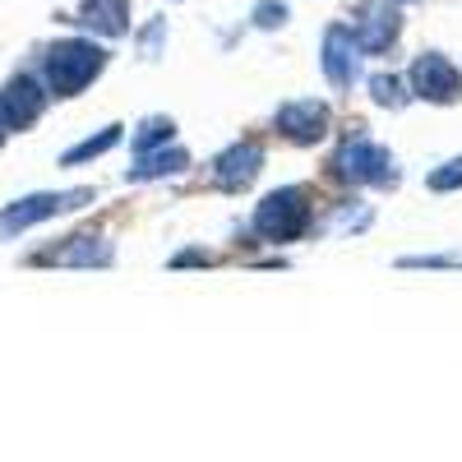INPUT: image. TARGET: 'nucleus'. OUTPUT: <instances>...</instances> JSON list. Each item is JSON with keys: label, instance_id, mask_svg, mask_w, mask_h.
<instances>
[{"label": "nucleus", "instance_id": "4468645a", "mask_svg": "<svg viewBox=\"0 0 462 462\" xmlns=\"http://www.w3.org/2000/svg\"><path fill=\"white\" fill-rule=\"evenodd\" d=\"M116 143H125V125H121V121H111V125H102L97 134H88V139H79L74 148H65V152H60V167H88V162L106 158Z\"/></svg>", "mask_w": 462, "mask_h": 462}, {"label": "nucleus", "instance_id": "aec40b11", "mask_svg": "<svg viewBox=\"0 0 462 462\" xmlns=\"http://www.w3.org/2000/svg\"><path fill=\"white\" fill-rule=\"evenodd\" d=\"M287 19H291L287 0H254V10H250V28H259V32H278V28H287Z\"/></svg>", "mask_w": 462, "mask_h": 462}, {"label": "nucleus", "instance_id": "39448f33", "mask_svg": "<svg viewBox=\"0 0 462 462\" xmlns=\"http://www.w3.org/2000/svg\"><path fill=\"white\" fill-rule=\"evenodd\" d=\"M28 263L37 268H111L116 263V241L106 236V231H69V236L32 250Z\"/></svg>", "mask_w": 462, "mask_h": 462}, {"label": "nucleus", "instance_id": "9b49d317", "mask_svg": "<svg viewBox=\"0 0 462 462\" xmlns=\"http://www.w3.org/2000/svg\"><path fill=\"white\" fill-rule=\"evenodd\" d=\"M263 171V148L254 139H236L226 143L217 158L208 162V180L222 189V195H241V189H250Z\"/></svg>", "mask_w": 462, "mask_h": 462}, {"label": "nucleus", "instance_id": "6e6552de", "mask_svg": "<svg viewBox=\"0 0 462 462\" xmlns=\"http://www.w3.org/2000/svg\"><path fill=\"white\" fill-rule=\"evenodd\" d=\"M361 60H365V51L356 47V37H352V28H346V19L328 23L324 28V42H319V69H324V79H328L333 93H352L356 88Z\"/></svg>", "mask_w": 462, "mask_h": 462}, {"label": "nucleus", "instance_id": "423d86ee", "mask_svg": "<svg viewBox=\"0 0 462 462\" xmlns=\"http://www.w3.org/2000/svg\"><path fill=\"white\" fill-rule=\"evenodd\" d=\"M407 88L416 102H430V106H453L462 102V69L444 56V51H420L407 65Z\"/></svg>", "mask_w": 462, "mask_h": 462}, {"label": "nucleus", "instance_id": "2eb2a0df", "mask_svg": "<svg viewBox=\"0 0 462 462\" xmlns=\"http://www.w3.org/2000/svg\"><path fill=\"white\" fill-rule=\"evenodd\" d=\"M365 93H370V102L383 106V111H407V106L416 102L411 88H407V74H398V69L370 74V79H365Z\"/></svg>", "mask_w": 462, "mask_h": 462}, {"label": "nucleus", "instance_id": "f03ea898", "mask_svg": "<svg viewBox=\"0 0 462 462\" xmlns=\"http://www.w3.org/2000/svg\"><path fill=\"white\" fill-rule=\"evenodd\" d=\"M328 171H333V180L356 185V189H398L402 185V167L393 158V148H383L365 125L342 134V143L328 158Z\"/></svg>", "mask_w": 462, "mask_h": 462}, {"label": "nucleus", "instance_id": "7ed1b4c3", "mask_svg": "<svg viewBox=\"0 0 462 462\" xmlns=\"http://www.w3.org/2000/svg\"><path fill=\"white\" fill-rule=\"evenodd\" d=\"M315 226H319V213H315L310 185H278V189H268V195L254 204V213H250V231L259 236V245L305 241Z\"/></svg>", "mask_w": 462, "mask_h": 462}, {"label": "nucleus", "instance_id": "b1692460", "mask_svg": "<svg viewBox=\"0 0 462 462\" xmlns=\"http://www.w3.org/2000/svg\"><path fill=\"white\" fill-rule=\"evenodd\" d=\"M393 5H426V0H393Z\"/></svg>", "mask_w": 462, "mask_h": 462}, {"label": "nucleus", "instance_id": "6ab92c4d", "mask_svg": "<svg viewBox=\"0 0 462 462\" xmlns=\"http://www.w3.org/2000/svg\"><path fill=\"white\" fill-rule=\"evenodd\" d=\"M426 189H435V195H457L462 189V152H453V158H444L439 167L426 171Z\"/></svg>", "mask_w": 462, "mask_h": 462}, {"label": "nucleus", "instance_id": "1a4fd4ad", "mask_svg": "<svg viewBox=\"0 0 462 462\" xmlns=\"http://www.w3.org/2000/svg\"><path fill=\"white\" fill-rule=\"evenodd\" d=\"M47 102H51V88L42 84V74H32V69L10 74L5 88H0V116H5L10 134L14 130H32L47 116Z\"/></svg>", "mask_w": 462, "mask_h": 462}, {"label": "nucleus", "instance_id": "ddd939ff", "mask_svg": "<svg viewBox=\"0 0 462 462\" xmlns=\"http://www.w3.org/2000/svg\"><path fill=\"white\" fill-rule=\"evenodd\" d=\"M74 23L93 37H102V42H116V37L130 32V0H84Z\"/></svg>", "mask_w": 462, "mask_h": 462}, {"label": "nucleus", "instance_id": "f8f14e48", "mask_svg": "<svg viewBox=\"0 0 462 462\" xmlns=\"http://www.w3.org/2000/svg\"><path fill=\"white\" fill-rule=\"evenodd\" d=\"M189 167H195V158H189V148H180V143H167V148L139 152V158L130 162V171H125V180H130V185L171 180V176H180V171H189Z\"/></svg>", "mask_w": 462, "mask_h": 462}, {"label": "nucleus", "instance_id": "f257e3e1", "mask_svg": "<svg viewBox=\"0 0 462 462\" xmlns=\"http://www.w3.org/2000/svg\"><path fill=\"white\" fill-rule=\"evenodd\" d=\"M111 65V51L97 37H60V42L42 47V84L51 88V97H79L84 88H93Z\"/></svg>", "mask_w": 462, "mask_h": 462}, {"label": "nucleus", "instance_id": "9d476101", "mask_svg": "<svg viewBox=\"0 0 462 462\" xmlns=\"http://www.w3.org/2000/svg\"><path fill=\"white\" fill-rule=\"evenodd\" d=\"M273 130H278L287 143H296V148H315V143H324L328 130H333V111H328V102H319V97H291V102H282V106L273 111Z\"/></svg>", "mask_w": 462, "mask_h": 462}, {"label": "nucleus", "instance_id": "0eeeda50", "mask_svg": "<svg viewBox=\"0 0 462 462\" xmlns=\"http://www.w3.org/2000/svg\"><path fill=\"white\" fill-rule=\"evenodd\" d=\"M346 28H352L356 47L365 56H383L402 37V5H393V0H361L352 10V19H346Z\"/></svg>", "mask_w": 462, "mask_h": 462}, {"label": "nucleus", "instance_id": "f3484780", "mask_svg": "<svg viewBox=\"0 0 462 462\" xmlns=\"http://www.w3.org/2000/svg\"><path fill=\"white\" fill-rule=\"evenodd\" d=\"M398 268L407 273H462V254L453 250H435V254H402Z\"/></svg>", "mask_w": 462, "mask_h": 462}, {"label": "nucleus", "instance_id": "5701e85b", "mask_svg": "<svg viewBox=\"0 0 462 462\" xmlns=\"http://www.w3.org/2000/svg\"><path fill=\"white\" fill-rule=\"evenodd\" d=\"M10 139V125H5V116H0V143H5Z\"/></svg>", "mask_w": 462, "mask_h": 462}, {"label": "nucleus", "instance_id": "4be33fe9", "mask_svg": "<svg viewBox=\"0 0 462 462\" xmlns=\"http://www.w3.org/2000/svg\"><path fill=\"white\" fill-rule=\"evenodd\" d=\"M370 222H374V208L356 199V204H346V208L337 213V222H333V231H365Z\"/></svg>", "mask_w": 462, "mask_h": 462}, {"label": "nucleus", "instance_id": "dca6fc26", "mask_svg": "<svg viewBox=\"0 0 462 462\" xmlns=\"http://www.w3.org/2000/svg\"><path fill=\"white\" fill-rule=\"evenodd\" d=\"M176 121H171V116H143V121L130 130V148H134V158H139V152H152V148H167V143H176Z\"/></svg>", "mask_w": 462, "mask_h": 462}, {"label": "nucleus", "instance_id": "20e7f679", "mask_svg": "<svg viewBox=\"0 0 462 462\" xmlns=\"http://www.w3.org/2000/svg\"><path fill=\"white\" fill-rule=\"evenodd\" d=\"M97 199V189L93 185H74V189H32V195L14 199L0 208V241H10V236H23V231L32 226H42L51 217H65V213H79Z\"/></svg>", "mask_w": 462, "mask_h": 462}, {"label": "nucleus", "instance_id": "a211bd4d", "mask_svg": "<svg viewBox=\"0 0 462 462\" xmlns=\"http://www.w3.org/2000/svg\"><path fill=\"white\" fill-rule=\"evenodd\" d=\"M167 32H171V23H167L162 14H152V19L134 32V51H139V60H158L162 47H167Z\"/></svg>", "mask_w": 462, "mask_h": 462}, {"label": "nucleus", "instance_id": "412c9836", "mask_svg": "<svg viewBox=\"0 0 462 462\" xmlns=\"http://www.w3.org/2000/svg\"><path fill=\"white\" fill-rule=\"evenodd\" d=\"M213 263H217V254H213L208 245H185V250H176V254L167 259L171 273H185V268H213Z\"/></svg>", "mask_w": 462, "mask_h": 462}]
</instances>
